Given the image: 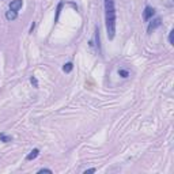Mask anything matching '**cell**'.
<instances>
[{"mask_svg":"<svg viewBox=\"0 0 174 174\" xmlns=\"http://www.w3.org/2000/svg\"><path fill=\"white\" fill-rule=\"evenodd\" d=\"M119 75L121 76V78H128V76H129V72H128L127 69H119Z\"/></svg>","mask_w":174,"mask_h":174,"instance_id":"30bf717a","label":"cell"},{"mask_svg":"<svg viewBox=\"0 0 174 174\" xmlns=\"http://www.w3.org/2000/svg\"><path fill=\"white\" fill-rule=\"evenodd\" d=\"M34 27H36V23L33 22V23H32V26H30V32H29V33H30V34H32V33H33V30H34Z\"/></svg>","mask_w":174,"mask_h":174,"instance_id":"5bb4252c","label":"cell"},{"mask_svg":"<svg viewBox=\"0 0 174 174\" xmlns=\"http://www.w3.org/2000/svg\"><path fill=\"white\" fill-rule=\"evenodd\" d=\"M22 6H23V1H22V0H14V1L10 3V10H12V11H19L20 8H22Z\"/></svg>","mask_w":174,"mask_h":174,"instance_id":"277c9868","label":"cell"},{"mask_svg":"<svg viewBox=\"0 0 174 174\" xmlns=\"http://www.w3.org/2000/svg\"><path fill=\"white\" fill-rule=\"evenodd\" d=\"M116 8L114 0H105V23H106L107 38L113 40L116 36Z\"/></svg>","mask_w":174,"mask_h":174,"instance_id":"6da1fadb","label":"cell"},{"mask_svg":"<svg viewBox=\"0 0 174 174\" xmlns=\"http://www.w3.org/2000/svg\"><path fill=\"white\" fill-rule=\"evenodd\" d=\"M38 173H49V174H52L53 171H52L51 169H40V170H38Z\"/></svg>","mask_w":174,"mask_h":174,"instance_id":"4fadbf2b","label":"cell"},{"mask_svg":"<svg viewBox=\"0 0 174 174\" xmlns=\"http://www.w3.org/2000/svg\"><path fill=\"white\" fill-rule=\"evenodd\" d=\"M6 18H7L8 20H14L18 18V11H12V10H8L7 12H6Z\"/></svg>","mask_w":174,"mask_h":174,"instance_id":"8992f818","label":"cell"},{"mask_svg":"<svg viewBox=\"0 0 174 174\" xmlns=\"http://www.w3.org/2000/svg\"><path fill=\"white\" fill-rule=\"evenodd\" d=\"M30 83L36 87V88H38V80H37L36 76H30Z\"/></svg>","mask_w":174,"mask_h":174,"instance_id":"8fae6325","label":"cell"},{"mask_svg":"<svg viewBox=\"0 0 174 174\" xmlns=\"http://www.w3.org/2000/svg\"><path fill=\"white\" fill-rule=\"evenodd\" d=\"M169 42H170V45H174V30H171L169 34Z\"/></svg>","mask_w":174,"mask_h":174,"instance_id":"7c38bea8","label":"cell"},{"mask_svg":"<svg viewBox=\"0 0 174 174\" xmlns=\"http://www.w3.org/2000/svg\"><path fill=\"white\" fill-rule=\"evenodd\" d=\"M63 6H64V1H60V3L57 4V8H56V16H55V23H57V22H59L60 12H61V8H63Z\"/></svg>","mask_w":174,"mask_h":174,"instance_id":"52a82bcc","label":"cell"},{"mask_svg":"<svg viewBox=\"0 0 174 174\" xmlns=\"http://www.w3.org/2000/svg\"><path fill=\"white\" fill-rule=\"evenodd\" d=\"M72 69H74V64H72L71 61H69V63H65L63 65V71L65 72V74H69Z\"/></svg>","mask_w":174,"mask_h":174,"instance_id":"ba28073f","label":"cell"},{"mask_svg":"<svg viewBox=\"0 0 174 174\" xmlns=\"http://www.w3.org/2000/svg\"><path fill=\"white\" fill-rule=\"evenodd\" d=\"M38 155H40V150H38V148H34V150L30 151V154L26 156V161H33V159H36Z\"/></svg>","mask_w":174,"mask_h":174,"instance_id":"5b68a950","label":"cell"},{"mask_svg":"<svg viewBox=\"0 0 174 174\" xmlns=\"http://www.w3.org/2000/svg\"><path fill=\"white\" fill-rule=\"evenodd\" d=\"M161 25H162V19H161V18H155V19H152L150 23H148V27H147L148 34H151V33L154 32L155 29H158Z\"/></svg>","mask_w":174,"mask_h":174,"instance_id":"7a4b0ae2","label":"cell"},{"mask_svg":"<svg viewBox=\"0 0 174 174\" xmlns=\"http://www.w3.org/2000/svg\"><path fill=\"white\" fill-rule=\"evenodd\" d=\"M154 15H155V8L150 7V6H147V7L144 8V11H143V19H144V20H150Z\"/></svg>","mask_w":174,"mask_h":174,"instance_id":"3957f363","label":"cell"},{"mask_svg":"<svg viewBox=\"0 0 174 174\" xmlns=\"http://www.w3.org/2000/svg\"><path fill=\"white\" fill-rule=\"evenodd\" d=\"M0 142L10 143V142H12V138L11 136H8V135H6V133H0Z\"/></svg>","mask_w":174,"mask_h":174,"instance_id":"9c48e42d","label":"cell"},{"mask_svg":"<svg viewBox=\"0 0 174 174\" xmlns=\"http://www.w3.org/2000/svg\"><path fill=\"white\" fill-rule=\"evenodd\" d=\"M95 171H97L95 169H88V170L84 171V174H87V173H95Z\"/></svg>","mask_w":174,"mask_h":174,"instance_id":"9a60e30c","label":"cell"}]
</instances>
